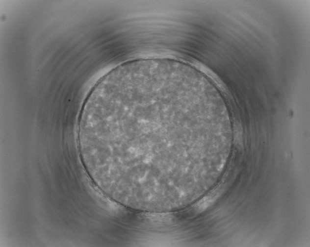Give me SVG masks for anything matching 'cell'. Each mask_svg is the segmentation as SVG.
Listing matches in <instances>:
<instances>
[{
	"mask_svg": "<svg viewBox=\"0 0 310 247\" xmlns=\"http://www.w3.org/2000/svg\"><path fill=\"white\" fill-rule=\"evenodd\" d=\"M199 77L178 64L119 66L88 95L78 123L79 151L96 184L127 207L178 200L195 173L198 140L217 127Z\"/></svg>",
	"mask_w": 310,
	"mask_h": 247,
	"instance_id": "cell-1",
	"label": "cell"
}]
</instances>
